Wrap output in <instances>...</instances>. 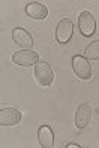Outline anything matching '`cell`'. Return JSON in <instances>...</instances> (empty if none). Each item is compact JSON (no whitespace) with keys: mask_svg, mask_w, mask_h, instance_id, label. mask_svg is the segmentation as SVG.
Masks as SVG:
<instances>
[{"mask_svg":"<svg viewBox=\"0 0 99 148\" xmlns=\"http://www.w3.org/2000/svg\"><path fill=\"white\" fill-rule=\"evenodd\" d=\"M35 78L36 82L42 87H50L54 81V72L48 62H39L35 64Z\"/></svg>","mask_w":99,"mask_h":148,"instance_id":"6da1fadb","label":"cell"},{"mask_svg":"<svg viewBox=\"0 0 99 148\" xmlns=\"http://www.w3.org/2000/svg\"><path fill=\"white\" fill-rule=\"evenodd\" d=\"M78 30L86 38H92L96 33V21L92 12L84 11L78 15Z\"/></svg>","mask_w":99,"mask_h":148,"instance_id":"7a4b0ae2","label":"cell"},{"mask_svg":"<svg viewBox=\"0 0 99 148\" xmlns=\"http://www.w3.org/2000/svg\"><path fill=\"white\" fill-rule=\"evenodd\" d=\"M72 34H74V23L71 18H63L57 23L56 27V39L59 43L65 45L72 39Z\"/></svg>","mask_w":99,"mask_h":148,"instance_id":"3957f363","label":"cell"},{"mask_svg":"<svg viewBox=\"0 0 99 148\" xmlns=\"http://www.w3.org/2000/svg\"><path fill=\"white\" fill-rule=\"evenodd\" d=\"M72 69L80 79H90V76H92V66L84 56L72 57Z\"/></svg>","mask_w":99,"mask_h":148,"instance_id":"277c9868","label":"cell"},{"mask_svg":"<svg viewBox=\"0 0 99 148\" xmlns=\"http://www.w3.org/2000/svg\"><path fill=\"white\" fill-rule=\"evenodd\" d=\"M12 62L17 66H23V67H30L36 63H39V56L30 49H23V51H17L12 54Z\"/></svg>","mask_w":99,"mask_h":148,"instance_id":"5b68a950","label":"cell"},{"mask_svg":"<svg viewBox=\"0 0 99 148\" xmlns=\"http://www.w3.org/2000/svg\"><path fill=\"white\" fill-rule=\"evenodd\" d=\"M90 120H92V106L89 103H81L75 112V127L78 130L86 129L90 123Z\"/></svg>","mask_w":99,"mask_h":148,"instance_id":"8992f818","label":"cell"},{"mask_svg":"<svg viewBox=\"0 0 99 148\" xmlns=\"http://www.w3.org/2000/svg\"><path fill=\"white\" fill-rule=\"evenodd\" d=\"M12 40L23 49H30L33 47L32 34L21 27H14L12 29Z\"/></svg>","mask_w":99,"mask_h":148,"instance_id":"52a82bcc","label":"cell"},{"mask_svg":"<svg viewBox=\"0 0 99 148\" xmlns=\"http://www.w3.org/2000/svg\"><path fill=\"white\" fill-rule=\"evenodd\" d=\"M26 15L32 20H45L48 15V8L41 2H30L26 5Z\"/></svg>","mask_w":99,"mask_h":148,"instance_id":"ba28073f","label":"cell"},{"mask_svg":"<svg viewBox=\"0 0 99 148\" xmlns=\"http://www.w3.org/2000/svg\"><path fill=\"white\" fill-rule=\"evenodd\" d=\"M21 121V112L15 108H2L0 109V124L2 126H15Z\"/></svg>","mask_w":99,"mask_h":148,"instance_id":"9c48e42d","label":"cell"},{"mask_svg":"<svg viewBox=\"0 0 99 148\" xmlns=\"http://www.w3.org/2000/svg\"><path fill=\"white\" fill-rule=\"evenodd\" d=\"M38 141L41 147L44 148H51L54 145V133L50 126H41L38 130Z\"/></svg>","mask_w":99,"mask_h":148,"instance_id":"30bf717a","label":"cell"},{"mask_svg":"<svg viewBox=\"0 0 99 148\" xmlns=\"http://www.w3.org/2000/svg\"><path fill=\"white\" fill-rule=\"evenodd\" d=\"M84 57L87 60H98L99 58V39L90 42L84 49Z\"/></svg>","mask_w":99,"mask_h":148,"instance_id":"8fae6325","label":"cell"},{"mask_svg":"<svg viewBox=\"0 0 99 148\" xmlns=\"http://www.w3.org/2000/svg\"><path fill=\"white\" fill-rule=\"evenodd\" d=\"M66 148H81L78 144H74V142H71V144H68L66 145Z\"/></svg>","mask_w":99,"mask_h":148,"instance_id":"7c38bea8","label":"cell"}]
</instances>
